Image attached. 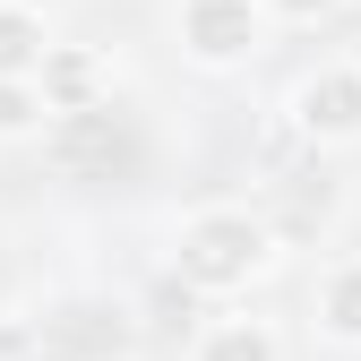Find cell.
I'll return each mask as SVG.
<instances>
[{
    "mask_svg": "<svg viewBox=\"0 0 361 361\" xmlns=\"http://www.w3.org/2000/svg\"><path fill=\"white\" fill-rule=\"evenodd\" d=\"M104 361H129V353H104Z\"/></svg>",
    "mask_w": 361,
    "mask_h": 361,
    "instance_id": "obj_11",
    "label": "cell"
},
{
    "mask_svg": "<svg viewBox=\"0 0 361 361\" xmlns=\"http://www.w3.org/2000/svg\"><path fill=\"white\" fill-rule=\"evenodd\" d=\"M35 129H52L43 78H0V138H35Z\"/></svg>",
    "mask_w": 361,
    "mask_h": 361,
    "instance_id": "obj_9",
    "label": "cell"
},
{
    "mask_svg": "<svg viewBox=\"0 0 361 361\" xmlns=\"http://www.w3.org/2000/svg\"><path fill=\"white\" fill-rule=\"evenodd\" d=\"M43 104H52V121L112 104V61L86 52V43H52V61H43Z\"/></svg>",
    "mask_w": 361,
    "mask_h": 361,
    "instance_id": "obj_5",
    "label": "cell"
},
{
    "mask_svg": "<svg viewBox=\"0 0 361 361\" xmlns=\"http://www.w3.org/2000/svg\"><path fill=\"white\" fill-rule=\"evenodd\" d=\"M293 129L310 147H361V61H319L293 78Z\"/></svg>",
    "mask_w": 361,
    "mask_h": 361,
    "instance_id": "obj_3",
    "label": "cell"
},
{
    "mask_svg": "<svg viewBox=\"0 0 361 361\" xmlns=\"http://www.w3.org/2000/svg\"><path fill=\"white\" fill-rule=\"evenodd\" d=\"M52 61V18L35 0H0V78H43Z\"/></svg>",
    "mask_w": 361,
    "mask_h": 361,
    "instance_id": "obj_7",
    "label": "cell"
},
{
    "mask_svg": "<svg viewBox=\"0 0 361 361\" xmlns=\"http://www.w3.org/2000/svg\"><path fill=\"white\" fill-rule=\"evenodd\" d=\"M276 258H284L276 224L250 215V207H198V215H180V233H172V250H164L172 284H180V293H207V301H233V293L267 284Z\"/></svg>",
    "mask_w": 361,
    "mask_h": 361,
    "instance_id": "obj_1",
    "label": "cell"
},
{
    "mask_svg": "<svg viewBox=\"0 0 361 361\" xmlns=\"http://www.w3.org/2000/svg\"><path fill=\"white\" fill-rule=\"evenodd\" d=\"M190 361H284V336L267 327V319H250V310H224V319L198 327Z\"/></svg>",
    "mask_w": 361,
    "mask_h": 361,
    "instance_id": "obj_6",
    "label": "cell"
},
{
    "mask_svg": "<svg viewBox=\"0 0 361 361\" xmlns=\"http://www.w3.org/2000/svg\"><path fill=\"white\" fill-rule=\"evenodd\" d=\"M267 9H276L284 26H319V18H336L344 0H267Z\"/></svg>",
    "mask_w": 361,
    "mask_h": 361,
    "instance_id": "obj_10",
    "label": "cell"
},
{
    "mask_svg": "<svg viewBox=\"0 0 361 361\" xmlns=\"http://www.w3.org/2000/svg\"><path fill=\"white\" fill-rule=\"evenodd\" d=\"M267 26H276L267 0H172L180 61H198V69H250L267 52Z\"/></svg>",
    "mask_w": 361,
    "mask_h": 361,
    "instance_id": "obj_2",
    "label": "cell"
},
{
    "mask_svg": "<svg viewBox=\"0 0 361 361\" xmlns=\"http://www.w3.org/2000/svg\"><path fill=\"white\" fill-rule=\"evenodd\" d=\"M310 310H319V336L361 353V258H336L319 276V293H310Z\"/></svg>",
    "mask_w": 361,
    "mask_h": 361,
    "instance_id": "obj_8",
    "label": "cell"
},
{
    "mask_svg": "<svg viewBox=\"0 0 361 361\" xmlns=\"http://www.w3.org/2000/svg\"><path fill=\"white\" fill-rule=\"evenodd\" d=\"M52 164H61L69 180H86V172H129V164H138V138H129V121H121L112 104L61 112V121H52Z\"/></svg>",
    "mask_w": 361,
    "mask_h": 361,
    "instance_id": "obj_4",
    "label": "cell"
}]
</instances>
